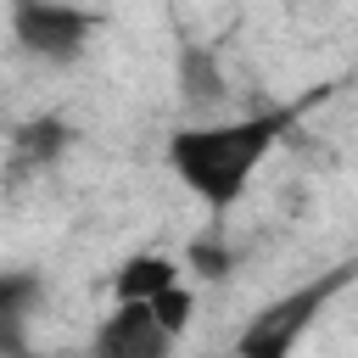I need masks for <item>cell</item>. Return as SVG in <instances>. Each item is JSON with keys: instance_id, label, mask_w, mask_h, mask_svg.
<instances>
[{"instance_id": "52a82bcc", "label": "cell", "mask_w": 358, "mask_h": 358, "mask_svg": "<svg viewBox=\"0 0 358 358\" xmlns=\"http://www.w3.org/2000/svg\"><path fill=\"white\" fill-rule=\"evenodd\" d=\"M67 145H73V129H67L62 117H28V123L11 134V151H17V162H28V168L56 162Z\"/></svg>"}, {"instance_id": "7a4b0ae2", "label": "cell", "mask_w": 358, "mask_h": 358, "mask_svg": "<svg viewBox=\"0 0 358 358\" xmlns=\"http://www.w3.org/2000/svg\"><path fill=\"white\" fill-rule=\"evenodd\" d=\"M352 274H358V263H336V268H324L319 280H308V285L274 296L268 308H257V313L241 324V336H235V358H291L296 341H302V336L319 324V313L330 308V296H336L341 285H352Z\"/></svg>"}, {"instance_id": "ba28073f", "label": "cell", "mask_w": 358, "mask_h": 358, "mask_svg": "<svg viewBox=\"0 0 358 358\" xmlns=\"http://www.w3.org/2000/svg\"><path fill=\"white\" fill-rule=\"evenodd\" d=\"M151 308H157V319H162V324H168L173 336H185V324H190V308H196V296H190L185 285H173V291H162V296H157Z\"/></svg>"}, {"instance_id": "8992f818", "label": "cell", "mask_w": 358, "mask_h": 358, "mask_svg": "<svg viewBox=\"0 0 358 358\" xmlns=\"http://www.w3.org/2000/svg\"><path fill=\"white\" fill-rule=\"evenodd\" d=\"M173 285H179V263L162 257V252H140V257H129V263L112 274L117 302H157V296L173 291Z\"/></svg>"}, {"instance_id": "3957f363", "label": "cell", "mask_w": 358, "mask_h": 358, "mask_svg": "<svg viewBox=\"0 0 358 358\" xmlns=\"http://www.w3.org/2000/svg\"><path fill=\"white\" fill-rule=\"evenodd\" d=\"M11 34L39 62H78L101 34V17L73 0H11Z\"/></svg>"}, {"instance_id": "277c9868", "label": "cell", "mask_w": 358, "mask_h": 358, "mask_svg": "<svg viewBox=\"0 0 358 358\" xmlns=\"http://www.w3.org/2000/svg\"><path fill=\"white\" fill-rule=\"evenodd\" d=\"M173 330L157 319L151 302H117L95 336H90V358H168L173 352Z\"/></svg>"}, {"instance_id": "6da1fadb", "label": "cell", "mask_w": 358, "mask_h": 358, "mask_svg": "<svg viewBox=\"0 0 358 358\" xmlns=\"http://www.w3.org/2000/svg\"><path fill=\"white\" fill-rule=\"evenodd\" d=\"M296 123V106H268V112H246V117H224V123H196V129H179L168 140V168L179 173V185L224 213L246 196L257 162L285 140V129Z\"/></svg>"}, {"instance_id": "5b68a950", "label": "cell", "mask_w": 358, "mask_h": 358, "mask_svg": "<svg viewBox=\"0 0 358 358\" xmlns=\"http://www.w3.org/2000/svg\"><path fill=\"white\" fill-rule=\"evenodd\" d=\"M39 296H45V280L34 268H0V358H28Z\"/></svg>"}]
</instances>
